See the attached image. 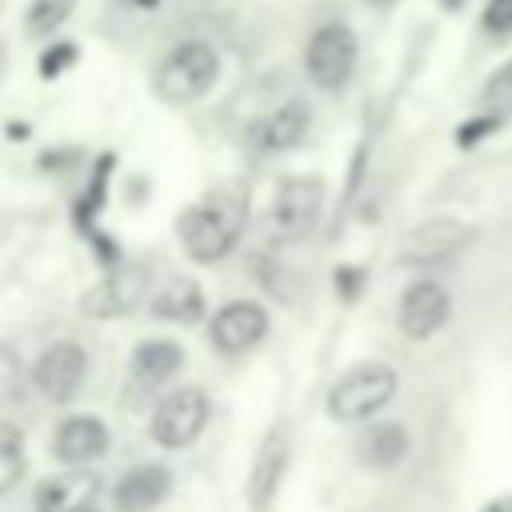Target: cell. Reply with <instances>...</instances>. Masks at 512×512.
Masks as SVG:
<instances>
[{"instance_id": "cell-1", "label": "cell", "mask_w": 512, "mask_h": 512, "mask_svg": "<svg viewBox=\"0 0 512 512\" xmlns=\"http://www.w3.org/2000/svg\"><path fill=\"white\" fill-rule=\"evenodd\" d=\"M248 220V196L236 184L212 188L200 204L184 208L176 220V236L180 248L196 260V264H216L220 256H228L244 232Z\"/></svg>"}, {"instance_id": "cell-2", "label": "cell", "mask_w": 512, "mask_h": 512, "mask_svg": "<svg viewBox=\"0 0 512 512\" xmlns=\"http://www.w3.org/2000/svg\"><path fill=\"white\" fill-rule=\"evenodd\" d=\"M396 384H400V376H396L392 364L364 360V364L348 368L344 376H336V384L328 392V416L344 420V424L368 420V416H376L396 396Z\"/></svg>"}, {"instance_id": "cell-3", "label": "cell", "mask_w": 512, "mask_h": 512, "mask_svg": "<svg viewBox=\"0 0 512 512\" xmlns=\"http://www.w3.org/2000/svg\"><path fill=\"white\" fill-rule=\"evenodd\" d=\"M216 72H220V56L212 52V44L184 40V44H176L160 60V68H156V92L168 104H192V100H200L216 84Z\"/></svg>"}, {"instance_id": "cell-4", "label": "cell", "mask_w": 512, "mask_h": 512, "mask_svg": "<svg viewBox=\"0 0 512 512\" xmlns=\"http://www.w3.org/2000/svg\"><path fill=\"white\" fill-rule=\"evenodd\" d=\"M208 416H212L208 392L188 384V388L168 392V396L156 404L148 432H152V440H156L160 448H184V444H192V440L204 432Z\"/></svg>"}, {"instance_id": "cell-5", "label": "cell", "mask_w": 512, "mask_h": 512, "mask_svg": "<svg viewBox=\"0 0 512 512\" xmlns=\"http://www.w3.org/2000/svg\"><path fill=\"white\" fill-rule=\"evenodd\" d=\"M304 68L312 76L316 88H344L352 68H356V36L348 24H324L312 32L308 48H304Z\"/></svg>"}, {"instance_id": "cell-6", "label": "cell", "mask_w": 512, "mask_h": 512, "mask_svg": "<svg viewBox=\"0 0 512 512\" xmlns=\"http://www.w3.org/2000/svg\"><path fill=\"white\" fill-rule=\"evenodd\" d=\"M84 372H88V352H84V344H76V340H56V344H48V348L36 356V364H32V384H36V392H40L44 400L64 404V400H72V396L80 392Z\"/></svg>"}, {"instance_id": "cell-7", "label": "cell", "mask_w": 512, "mask_h": 512, "mask_svg": "<svg viewBox=\"0 0 512 512\" xmlns=\"http://www.w3.org/2000/svg\"><path fill=\"white\" fill-rule=\"evenodd\" d=\"M320 208H324V184L316 176H292L280 184L276 192V204H272V224L280 236L288 240H300L316 228L320 220Z\"/></svg>"}, {"instance_id": "cell-8", "label": "cell", "mask_w": 512, "mask_h": 512, "mask_svg": "<svg viewBox=\"0 0 512 512\" xmlns=\"http://www.w3.org/2000/svg\"><path fill=\"white\" fill-rule=\"evenodd\" d=\"M264 332H268V312L256 300H232L208 324V336H212L216 352H224V356H240V352L256 348L264 340Z\"/></svg>"}, {"instance_id": "cell-9", "label": "cell", "mask_w": 512, "mask_h": 512, "mask_svg": "<svg viewBox=\"0 0 512 512\" xmlns=\"http://www.w3.org/2000/svg\"><path fill=\"white\" fill-rule=\"evenodd\" d=\"M468 228L460 220H448V216H436V220H424L416 228L404 232L400 240V260L404 264H444L452 260L464 244H468Z\"/></svg>"}, {"instance_id": "cell-10", "label": "cell", "mask_w": 512, "mask_h": 512, "mask_svg": "<svg viewBox=\"0 0 512 512\" xmlns=\"http://www.w3.org/2000/svg\"><path fill=\"white\" fill-rule=\"evenodd\" d=\"M100 500V476L84 464H68V472L44 476L36 488V512H92Z\"/></svg>"}, {"instance_id": "cell-11", "label": "cell", "mask_w": 512, "mask_h": 512, "mask_svg": "<svg viewBox=\"0 0 512 512\" xmlns=\"http://www.w3.org/2000/svg\"><path fill=\"white\" fill-rule=\"evenodd\" d=\"M148 292V272L140 264H124V268H112L100 284H92L84 292V312L88 316H124L128 308H136Z\"/></svg>"}, {"instance_id": "cell-12", "label": "cell", "mask_w": 512, "mask_h": 512, "mask_svg": "<svg viewBox=\"0 0 512 512\" xmlns=\"http://www.w3.org/2000/svg\"><path fill=\"white\" fill-rule=\"evenodd\" d=\"M452 300L436 280H416L400 296V332L412 340H428L448 324Z\"/></svg>"}, {"instance_id": "cell-13", "label": "cell", "mask_w": 512, "mask_h": 512, "mask_svg": "<svg viewBox=\"0 0 512 512\" xmlns=\"http://www.w3.org/2000/svg\"><path fill=\"white\" fill-rule=\"evenodd\" d=\"M108 428H104V420H96V416H68V420H60L56 424V432H52V456L56 460H64V464H88V460H96V456H104L108 452Z\"/></svg>"}, {"instance_id": "cell-14", "label": "cell", "mask_w": 512, "mask_h": 512, "mask_svg": "<svg viewBox=\"0 0 512 512\" xmlns=\"http://www.w3.org/2000/svg\"><path fill=\"white\" fill-rule=\"evenodd\" d=\"M168 492H172V472L160 464H140L116 480L112 504L116 512H152Z\"/></svg>"}, {"instance_id": "cell-15", "label": "cell", "mask_w": 512, "mask_h": 512, "mask_svg": "<svg viewBox=\"0 0 512 512\" xmlns=\"http://www.w3.org/2000/svg\"><path fill=\"white\" fill-rule=\"evenodd\" d=\"M284 472H288V432L284 428H272L264 436V444L256 448V460H252V488H248L252 512H264L272 504Z\"/></svg>"}, {"instance_id": "cell-16", "label": "cell", "mask_w": 512, "mask_h": 512, "mask_svg": "<svg viewBox=\"0 0 512 512\" xmlns=\"http://www.w3.org/2000/svg\"><path fill=\"white\" fill-rule=\"evenodd\" d=\"M356 456L368 468H396L408 456V428L404 424H372L360 440H356Z\"/></svg>"}, {"instance_id": "cell-17", "label": "cell", "mask_w": 512, "mask_h": 512, "mask_svg": "<svg viewBox=\"0 0 512 512\" xmlns=\"http://www.w3.org/2000/svg\"><path fill=\"white\" fill-rule=\"evenodd\" d=\"M304 128H308V108H304L300 100H288V104H280L276 112H268V116L256 124V140H260V148H268V152H284V148L300 144Z\"/></svg>"}, {"instance_id": "cell-18", "label": "cell", "mask_w": 512, "mask_h": 512, "mask_svg": "<svg viewBox=\"0 0 512 512\" xmlns=\"http://www.w3.org/2000/svg\"><path fill=\"white\" fill-rule=\"evenodd\" d=\"M184 364V348L176 340H140L136 352H132V372L144 380V384H164L180 372Z\"/></svg>"}, {"instance_id": "cell-19", "label": "cell", "mask_w": 512, "mask_h": 512, "mask_svg": "<svg viewBox=\"0 0 512 512\" xmlns=\"http://www.w3.org/2000/svg\"><path fill=\"white\" fill-rule=\"evenodd\" d=\"M152 312L160 320H176V324H192L200 312H204V292L196 280H184V276H172L156 296H152Z\"/></svg>"}, {"instance_id": "cell-20", "label": "cell", "mask_w": 512, "mask_h": 512, "mask_svg": "<svg viewBox=\"0 0 512 512\" xmlns=\"http://www.w3.org/2000/svg\"><path fill=\"white\" fill-rule=\"evenodd\" d=\"M20 476H24V436L16 424L0 420V496L12 492Z\"/></svg>"}, {"instance_id": "cell-21", "label": "cell", "mask_w": 512, "mask_h": 512, "mask_svg": "<svg viewBox=\"0 0 512 512\" xmlns=\"http://www.w3.org/2000/svg\"><path fill=\"white\" fill-rule=\"evenodd\" d=\"M76 0H32L28 4V32L32 36H48L52 28L64 24V16L72 12Z\"/></svg>"}, {"instance_id": "cell-22", "label": "cell", "mask_w": 512, "mask_h": 512, "mask_svg": "<svg viewBox=\"0 0 512 512\" xmlns=\"http://www.w3.org/2000/svg\"><path fill=\"white\" fill-rule=\"evenodd\" d=\"M20 392V356L12 344H0V408Z\"/></svg>"}, {"instance_id": "cell-23", "label": "cell", "mask_w": 512, "mask_h": 512, "mask_svg": "<svg viewBox=\"0 0 512 512\" xmlns=\"http://www.w3.org/2000/svg\"><path fill=\"white\" fill-rule=\"evenodd\" d=\"M484 28L496 36H508L512 32V0H488L484 4Z\"/></svg>"}, {"instance_id": "cell-24", "label": "cell", "mask_w": 512, "mask_h": 512, "mask_svg": "<svg viewBox=\"0 0 512 512\" xmlns=\"http://www.w3.org/2000/svg\"><path fill=\"white\" fill-rule=\"evenodd\" d=\"M72 60H76V48H72V44H56V48L40 60V72H44V76H56V72H60V68H68Z\"/></svg>"}, {"instance_id": "cell-25", "label": "cell", "mask_w": 512, "mask_h": 512, "mask_svg": "<svg viewBox=\"0 0 512 512\" xmlns=\"http://www.w3.org/2000/svg\"><path fill=\"white\" fill-rule=\"evenodd\" d=\"M488 96H492V100H512V64H508L504 72H496V76H492Z\"/></svg>"}, {"instance_id": "cell-26", "label": "cell", "mask_w": 512, "mask_h": 512, "mask_svg": "<svg viewBox=\"0 0 512 512\" xmlns=\"http://www.w3.org/2000/svg\"><path fill=\"white\" fill-rule=\"evenodd\" d=\"M440 4H444L448 12H456V8H464V0H440Z\"/></svg>"}, {"instance_id": "cell-27", "label": "cell", "mask_w": 512, "mask_h": 512, "mask_svg": "<svg viewBox=\"0 0 512 512\" xmlns=\"http://www.w3.org/2000/svg\"><path fill=\"white\" fill-rule=\"evenodd\" d=\"M368 4H376V8H388V4H392V0H368Z\"/></svg>"}]
</instances>
